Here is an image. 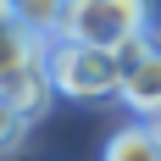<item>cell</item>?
Wrapping results in <instances>:
<instances>
[{"instance_id": "1", "label": "cell", "mask_w": 161, "mask_h": 161, "mask_svg": "<svg viewBox=\"0 0 161 161\" xmlns=\"http://www.w3.org/2000/svg\"><path fill=\"white\" fill-rule=\"evenodd\" d=\"M50 78L67 100H117L122 95V61L111 45H83V39H50Z\"/></svg>"}, {"instance_id": "2", "label": "cell", "mask_w": 161, "mask_h": 161, "mask_svg": "<svg viewBox=\"0 0 161 161\" xmlns=\"http://www.w3.org/2000/svg\"><path fill=\"white\" fill-rule=\"evenodd\" d=\"M156 6L150 0H67V22L61 39H83V45H122L133 33L150 28Z\"/></svg>"}, {"instance_id": "3", "label": "cell", "mask_w": 161, "mask_h": 161, "mask_svg": "<svg viewBox=\"0 0 161 161\" xmlns=\"http://www.w3.org/2000/svg\"><path fill=\"white\" fill-rule=\"evenodd\" d=\"M0 100H11V106L28 117V122H39V117L50 111V100H56L50 50H45V56H33V61H22V67H11V72L0 78Z\"/></svg>"}, {"instance_id": "4", "label": "cell", "mask_w": 161, "mask_h": 161, "mask_svg": "<svg viewBox=\"0 0 161 161\" xmlns=\"http://www.w3.org/2000/svg\"><path fill=\"white\" fill-rule=\"evenodd\" d=\"M122 106H128L133 117H156L161 111V45L122 78Z\"/></svg>"}, {"instance_id": "5", "label": "cell", "mask_w": 161, "mask_h": 161, "mask_svg": "<svg viewBox=\"0 0 161 161\" xmlns=\"http://www.w3.org/2000/svg\"><path fill=\"white\" fill-rule=\"evenodd\" d=\"M100 161H161V139H156V128H150L145 117L139 122H122L106 139V156Z\"/></svg>"}, {"instance_id": "6", "label": "cell", "mask_w": 161, "mask_h": 161, "mask_svg": "<svg viewBox=\"0 0 161 161\" xmlns=\"http://www.w3.org/2000/svg\"><path fill=\"white\" fill-rule=\"evenodd\" d=\"M50 39H39V33H28L22 22H0V78L11 72V67L33 61V56H45Z\"/></svg>"}, {"instance_id": "7", "label": "cell", "mask_w": 161, "mask_h": 161, "mask_svg": "<svg viewBox=\"0 0 161 161\" xmlns=\"http://www.w3.org/2000/svg\"><path fill=\"white\" fill-rule=\"evenodd\" d=\"M17 22L39 39H61V22H67V0H17Z\"/></svg>"}, {"instance_id": "8", "label": "cell", "mask_w": 161, "mask_h": 161, "mask_svg": "<svg viewBox=\"0 0 161 161\" xmlns=\"http://www.w3.org/2000/svg\"><path fill=\"white\" fill-rule=\"evenodd\" d=\"M22 139H28V117L17 111L11 100H0V156H11Z\"/></svg>"}, {"instance_id": "9", "label": "cell", "mask_w": 161, "mask_h": 161, "mask_svg": "<svg viewBox=\"0 0 161 161\" xmlns=\"http://www.w3.org/2000/svg\"><path fill=\"white\" fill-rule=\"evenodd\" d=\"M156 45H161V33H156V28H145V33H133V39H122V45H117V61H122V72H133V67L145 61Z\"/></svg>"}, {"instance_id": "10", "label": "cell", "mask_w": 161, "mask_h": 161, "mask_svg": "<svg viewBox=\"0 0 161 161\" xmlns=\"http://www.w3.org/2000/svg\"><path fill=\"white\" fill-rule=\"evenodd\" d=\"M0 22H17V0H0Z\"/></svg>"}, {"instance_id": "11", "label": "cell", "mask_w": 161, "mask_h": 161, "mask_svg": "<svg viewBox=\"0 0 161 161\" xmlns=\"http://www.w3.org/2000/svg\"><path fill=\"white\" fill-rule=\"evenodd\" d=\"M145 122H150V128H156V139H161V111H156V117H145Z\"/></svg>"}]
</instances>
